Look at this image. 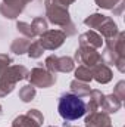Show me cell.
I'll return each instance as SVG.
<instances>
[{"label": "cell", "mask_w": 125, "mask_h": 127, "mask_svg": "<svg viewBox=\"0 0 125 127\" xmlns=\"http://www.w3.org/2000/svg\"><path fill=\"white\" fill-rule=\"evenodd\" d=\"M75 127H78V126H75Z\"/></svg>", "instance_id": "obj_31"}, {"label": "cell", "mask_w": 125, "mask_h": 127, "mask_svg": "<svg viewBox=\"0 0 125 127\" xmlns=\"http://www.w3.org/2000/svg\"><path fill=\"white\" fill-rule=\"evenodd\" d=\"M43 52H44V49H43V46L38 43V41H34L30 44V47H28V50H27V53H28V56L32 58V59H37V58H40L41 55H43Z\"/></svg>", "instance_id": "obj_21"}, {"label": "cell", "mask_w": 125, "mask_h": 127, "mask_svg": "<svg viewBox=\"0 0 125 127\" xmlns=\"http://www.w3.org/2000/svg\"><path fill=\"white\" fill-rule=\"evenodd\" d=\"M110 127H112V126H110Z\"/></svg>", "instance_id": "obj_32"}, {"label": "cell", "mask_w": 125, "mask_h": 127, "mask_svg": "<svg viewBox=\"0 0 125 127\" xmlns=\"http://www.w3.org/2000/svg\"><path fill=\"white\" fill-rule=\"evenodd\" d=\"M96 4L102 9H109V10H113L119 3H122L124 0H94Z\"/></svg>", "instance_id": "obj_24"}, {"label": "cell", "mask_w": 125, "mask_h": 127, "mask_svg": "<svg viewBox=\"0 0 125 127\" xmlns=\"http://www.w3.org/2000/svg\"><path fill=\"white\" fill-rule=\"evenodd\" d=\"M12 64V58L6 53H0V74Z\"/></svg>", "instance_id": "obj_26"}, {"label": "cell", "mask_w": 125, "mask_h": 127, "mask_svg": "<svg viewBox=\"0 0 125 127\" xmlns=\"http://www.w3.org/2000/svg\"><path fill=\"white\" fill-rule=\"evenodd\" d=\"M66 40V35L62 30H47L40 35L38 43L43 46L44 50H56L63 44Z\"/></svg>", "instance_id": "obj_5"}, {"label": "cell", "mask_w": 125, "mask_h": 127, "mask_svg": "<svg viewBox=\"0 0 125 127\" xmlns=\"http://www.w3.org/2000/svg\"><path fill=\"white\" fill-rule=\"evenodd\" d=\"M63 127H71V124H69V123H66V121H65V123H63Z\"/></svg>", "instance_id": "obj_28"}, {"label": "cell", "mask_w": 125, "mask_h": 127, "mask_svg": "<svg viewBox=\"0 0 125 127\" xmlns=\"http://www.w3.org/2000/svg\"><path fill=\"white\" fill-rule=\"evenodd\" d=\"M56 1H58L59 4H62L63 7H68V6H69V4H72L75 0H56Z\"/></svg>", "instance_id": "obj_27"}, {"label": "cell", "mask_w": 125, "mask_h": 127, "mask_svg": "<svg viewBox=\"0 0 125 127\" xmlns=\"http://www.w3.org/2000/svg\"><path fill=\"white\" fill-rule=\"evenodd\" d=\"M28 72H30V71H28L24 65H9V66L0 74V77L4 78V80L9 81V83L16 84L18 81L28 78Z\"/></svg>", "instance_id": "obj_10"}, {"label": "cell", "mask_w": 125, "mask_h": 127, "mask_svg": "<svg viewBox=\"0 0 125 127\" xmlns=\"http://www.w3.org/2000/svg\"><path fill=\"white\" fill-rule=\"evenodd\" d=\"M49 127H56V126H49Z\"/></svg>", "instance_id": "obj_30"}, {"label": "cell", "mask_w": 125, "mask_h": 127, "mask_svg": "<svg viewBox=\"0 0 125 127\" xmlns=\"http://www.w3.org/2000/svg\"><path fill=\"white\" fill-rule=\"evenodd\" d=\"M75 61L78 64H83V65L88 66V68L103 62L102 61V55L97 52V49L85 47V46H80L77 49V52H75Z\"/></svg>", "instance_id": "obj_7"}, {"label": "cell", "mask_w": 125, "mask_h": 127, "mask_svg": "<svg viewBox=\"0 0 125 127\" xmlns=\"http://www.w3.org/2000/svg\"><path fill=\"white\" fill-rule=\"evenodd\" d=\"M30 44H31V41H30V38H27V37L15 38V40L12 41V44H10V52H13V53H16V55H24V53L28 50Z\"/></svg>", "instance_id": "obj_16"}, {"label": "cell", "mask_w": 125, "mask_h": 127, "mask_svg": "<svg viewBox=\"0 0 125 127\" xmlns=\"http://www.w3.org/2000/svg\"><path fill=\"white\" fill-rule=\"evenodd\" d=\"M69 87H71V93L80 96V97H83V96H88V93L91 92V89H90V86H88L87 83H84V81H78V80H72L71 84H69Z\"/></svg>", "instance_id": "obj_17"}, {"label": "cell", "mask_w": 125, "mask_h": 127, "mask_svg": "<svg viewBox=\"0 0 125 127\" xmlns=\"http://www.w3.org/2000/svg\"><path fill=\"white\" fill-rule=\"evenodd\" d=\"M113 95L116 96L119 100H124L125 99V81H119L118 84H116V87H115V90H113Z\"/></svg>", "instance_id": "obj_25"}, {"label": "cell", "mask_w": 125, "mask_h": 127, "mask_svg": "<svg viewBox=\"0 0 125 127\" xmlns=\"http://www.w3.org/2000/svg\"><path fill=\"white\" fill-rule=\"evenodd\" d=\"M46 68L47 71H50L52 74H56V72H71L75 66L74 59L69 58V56H55V55H50L46 58Z\"/></svg>", "instance_id": "obj_6"}, {"label": "cell", "mask_w": 125, "mask_h": 127, "mask_svg": "<svg viewBox=\"0 0 125 127\" xmlns=\"http://www.w3.org/2000/svg\"><path fill=\"white\" fill-rule=\"evenodd\" d=\"M1 112H3V108H1V105H0V114H1Z\"/></svg>", "instance_id": "obj_29"}, {"label": "cell", "mask_w": 125, "mask_h": 127, "mask_svg": "<svg viewBox=\"0 0 125 127\" xmlns=\"http://www.w3.org/2000/svg\"><path fill=\"white\" fill-rule=\"evenodd\" d=\"M58 111H59V115L65 121L78 120L87 112L85 102L80 96L74 95V93H63L61 96L59 103H58Z\"/></svg>", "instance_id": "obj_2"}, {"label": "cell", "mask_w": 125, "mask_h": 127, "mask_svg": "<svg viewBox=\"0 0 125 127\" xmlns=\"http://www.w3.org/2000/svg\"><path fill=\"white\" fill-rule=\"evenodd\" d=\"M13 89H15V84L13 83H9V81H6L4 78L0 77V97H4V96H7L9 93H12Z\"/></svg>", "instance_id": "obj_23"}, {"label": "cell", "mask_w": 125, "mask_h": 127, "mask_svg": "<svg viewBox=\"0 0 125 127\" xmlns=\"http://www.w3.org/2000/svg\"><path fill=\"white\" fill-rule=\"evenodd\" d=\"M27 6V0H3L0 4V13L7 19H15L22 13Z\"/></svg>", "instance_id": "obj_9"}, {"label": "cell", "mask_w": 125, "mask_h": 127, "mask_svg": "<svg viewBox=\"0 0 125 127\" xmlns=\"http://www.w3.org/2000/svg\"><path fill=\"white\" fill-rule=\"evenodd\" d=\"M75 80L78 81H84V83H88L93 80V75H91V69L85 65H80L77 69H75Z\"/></svg>", "instance_id": "obj_19"}, {"label": "cell", "mask_w": 125, "mask_h": 127, "mask_svg": "<svg viewBox=\"0 0 125 127\" xmlns=\"http://www.w3.org/2000/svg\"><path fill=\"white\" fill-rule=\"evenodd\" d=\"M103 44L102 35L97 34L96 31L90 30L85 31L80 35V46H85V47H93V49H100Z\"/></svg>", "instance_id": "obj_13"}, {"label": "cell", "mask_w": 125, "mask_h": 127, "mask_svg": "<svg viewBox=\"0 0 125 127\" xmlns=\"http://www.w3.org/2000/svg\"><path fill=\"white\" fill-rule=\"evenodd\" d=\"M84 24L90 28L97 30L104 38H112L119 32L116 22H113L112 18L102 15V13H93V15L87 16L84 19Z\"/></svg>", "instance_id": "obj_3"}, {"label": "cell", "mask_w": 125, "mask_h": 127, "mask_svg": "<svg viewBox=\"0 0 125 127\" xmlns=\"http://www.w3.org/2000/svg\"><path fill=\"white\" fill-rule=\"evenodd\" d=\"M44 7H46L47 21L52 22L53 25H59L66 37L74 35L77 32L74 22L71 21V15L68 12V7H63L56 0H44Z\"/></svg>", "instance_id": "obj_1"}, {"label": "cell", "mask_w": 125, "mask_h": 127, "mask_svg": "<svg viewBox=\"0 0 125 127\" xmlns=\"http://www.w3.org/2000/svg\"><path fill=\"white\" fill-rule=\"evenodd\" d=\"M16 28H18V31L21 32V34H24L27 38H34L35 35H34V32H32V28H31V24H28V22H16Z\"/></svg>", "instance_id": "obj_22"}, {"label": "cell", "mask_w": 125, "mask_h": 127, "mask_svg": "<svg viewBox=\"0 0 125 127\" xmlns=\"http://www.w3.org/2000/svg\"><path fill=\"white\" fill-rule=\"evenodd\" d=\"M35 93H37L35 87L32 84H27V86H24V87L19 89V99L22 102H31L32 99L35 97Z\"/></svg>", "instance_id": "obj_20"}, {"label": "cell", "mask_w": 125, "mask_h": 127, "mask_svg": "<svg viewBox=\"0 0 125 127\" xmlns=\"http://www.w3.org/2000/svg\"><path fill=\"white\" fill-rule=\"evenodd\" d=\"M110 117L103 111L90 112L85 118V127H110Z\"/></svg>", "instance_id": "obj_12"}, {"label": "cell", "mask_w": 125, "mask_h": 127, "mask_svg": "<svg viewBox=\"0 0 125 127\" xmlns=\"http://www.w3.org/2000/svg\"><path fill=\"white\" fill-rule=\"evenodd\" d=\"M34 87H41V89H47L52 87L56 83V74H52L50 71L41 68V66H35L32 68L31 72H28V78Z\"/></svg>", "instance_id": "obj_4"}, {"label": "cell", "mask_w": 125, "mask_h": 127, "mask_svg": "<svg viewBox=\"0 0 125 127\" xmlns=\"http://www.w3.org/2000/svg\"><path fill=\"white\" fill-rule=\"evenodd\" d=\"M43 121H44V117L38 109H30L27 114L18 115L13 120L12 127H40Z\"/></svg>", "instance_id": "obj_8"}, {"label": "cell", "mask_w": 125, "mask_h": 127, "mask_svg": "<svg viewBox=\"0 0 125 127\" xmlns=\"http://www.w3.org/2000/svg\"><path fill=\"white\" fill-rule=\"evenodd\" d=\"M31 28H32V32H34V35L37 37V35H41L43 32L47 31V21L43 18V16H37V18H34L31 22Z\"/></svg>", "instance_id": "obj_18"}, {"label": "cell", "mask_w": 125, "mask_h": 127, "mask_svg": "<svg viewBox=\"0 0 125 127\" xmlns=\"http://www.w3.org/2000/svg\"><path fill=\"white\" fill-rule=\"evenodd\" d=\"M122 106V100H119L116 96L113 95H103L102 99V103H100V108L103 109V112L106 114H115L121 109Z\"/></svg>", "instance_id": "obj_14"}, {"label": "cell", "mask_w": 125, "mask_h": 127, "mask_svg": "<svg viewBox=\"0 0 125 127\" xmlns=\"http://www.w3.org/2000/svg\"><path fill=\"white\" fill-rule=\"evenodd\" d=\"M90 69H91V75H93V78L97 81V83H100V84H106V83H109V81L112 80V77H113L112 69H110L104 62L97 64V65L91 66Z\"/></svg>", "instance_id": "obj_11"}, {"label": "cell", "mask_w": 125, "mask_h": 127, "mask_svg": "<svg viewBox=\"0 0 125 127\" xmlns=\"http://www.w3.org/2000/svg\"><path fill=\"white\" fill-rule=\"evenodd\" d=\"M88 96H90V100H88V103H85L87 112H96V111H99L100 103H102V99H103V93L100 90L94 89V90H91L88 93Z\"/></svg>", "instance_id": "obj_15"}]
</instances>
